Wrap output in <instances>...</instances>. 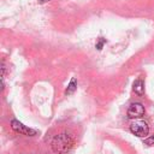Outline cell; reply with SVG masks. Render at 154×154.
Instances as JSON below:
<instances>
[{"label":"cell","instance_id":"6da1fadb","mask_svg":"<svg viewBox=\"0 0 154 154\" xmlns=\"http://www.w3.org/2000/svg\"><path fill=\"white\" fill-rule=\"evenodd\" d=\"M73 144V136L67 131H63L53 137L51 142V148L55 154H66L72 149Z\"/></svg>","mask_w":154,"mask_h":154},{"label":"cell","instance_id":"7a4b0ae2","mask_svg":"<svg viewBox=\"0 0 154 154\" xmlns=\"http://www.w3.org/2000/svg\"><path fill=\"white\" fill-rule=\"evenodd\" d=\"M130 131L137 137H146L149 132V126L144 120L137 119L130 124Z\"/></svg>","mask_w":154,"mask_h":154},{"label":"cell","instance_id":"3957f363","mask_svg":"<svg viewBox=\"0 0 154 154\" xmlns=\"http://www.w3.org/2000/svg\"><path fill=\"white\" fill-rule=\"evenodd\" d=\"M11 128H12L16 132L22 134V135H25V136H35V135H36V130L25 126L23 123H20V122L17 120V119H12V120H11Z\"/></svg>","mask_w":154,"mask_h":154},{"label":"cell","instance_id":"277c9868","mask_svg":"<svg viewBox=\"0 0 154 154\" xmlns=\"http://www.w3.org/2000/svg\"><path fill=\"white\" fill-rule=\"evenodd\" d=\"M126 114H128V118H130V119L141 118L144 114V106L141 102H134L129 106Z\"/></svg>","mask_w":154,"mask_h":154},{"label":"cell","instance_id":"5b68a950","mask_svg":"<svg viewBox=\"0 0 154 154\" xmlns=\"http://www.w3.org/2000/svg\"><path fill=\"white\" fill-rule=\"evenodd\" d=\"M132 90L135 94H137L138 96H142L144 94V82L142 79H136L132 84Z\"/></svg>","mask_w":154,"mask_h":154},{"label":"cell","instance_id":"8992f818","mask_svg":"<svg viewBox=\"0 0 154 154\" xmlns=\"http://www.w3.org/2000/svg\"><path fill=\"white\" fill-rule=\"evenodd\" d=\"M77 89V81H76V78L75 77H72L71 78V81H70V83L67 84V88H66V90H65V94H67V95H71V94H73L75 93V90Z\"/></svg>","mask_w":154,"mask_h":154},{"label":"cell","instance_id":"52a82bcc","mask_svg":"<svg viewBox=\"0 0 154 154\" xmlns=\"http://www.w3.org/2000/svg\"><path fill=\"white\" fill-rule=\"evenodd\" d=\"M105 43H106V40H105V38H102V37H100V38H99V41H97V42H96V45H95L96 49H97V51H101Z\"/></svg>","mask_w":154,"mask_h":154},{"label":"cell","instance_id":"ba28073f","mask_svg":"<svg viewBox=\"0 0 154 154\" xmlns=\"http://www.w3.org/2000/svg\"><path fill=\"white\" fill-rule=\"evenodd\" d=\"M143 143L147 144V146H153V144H154V135H152V136H149V137H146V138L143 140Z\"/></svg>","mask_w":154,"mask_h":154},{"label":"cell","instance_id":"9c48e42d","mask_svg":"<svg viewBox=\"0 0 154 154\" xmlns=\"http://www.w3.org/2000/svg\"><path fill=\"white\" fill-rule=\"evenodd\" d=\"M47 1H51V0H38L40 4H45V2H47Z\"/></svg>","mask_w":154,"mask_h":154}]
</instances>
